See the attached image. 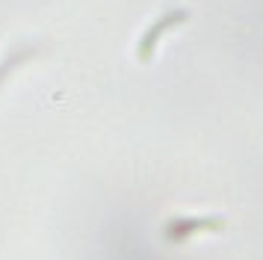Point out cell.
<instances>
[{"label": "cell", "instance_id": "cell-1", "mask_svg": "<svg viewBox=\"0 0 263 260\" xmlns=\"http://www.w3.org/2000/svg\"><path fill=\"white\" fill-rule=\"evenodd\" d=\"M186 18H190V9H168L166 15H160V18L145 30L142 39H139L136 59H139V62H148V59L154 57V47H157V42H160V35L168 33V30H175V27H180Z\"/></svg>", "mask_w": 263, "mask_h": 260}, {"label": "cell", "instance_id": "cell-2", "mask_svg": "<svg viewBox=\"0 0 263 260\" xmlns=\"http://www.w3.org/2000/svg\"><path fill=\"white\" fill-rule=\"evenodd\" d=\"M225 219L222 216H178L166 225V239L168 243H183L192 234H201V231H222Z\"/></svg>", "mask_w": 263, "mask_h": 260}, {"label": "cell", "instance_id": "cell-3", "mask_svg": "<svg viewBox=\"0 0 263 260\" xmlns=\"http://www.w3.org/2000/svg\"><path fill=\"white\" fill-rule=\"evenodd\" d=\"M33 53H36V50H33V47H30V50H15L12 57L6 59V62H3V65H0V83L6 80V77H9V71L15 68V65H21V62H24V59H30L33 57Z\"/></svg>", "mask_w": 263, "mask_h": 260}]
</instances>
